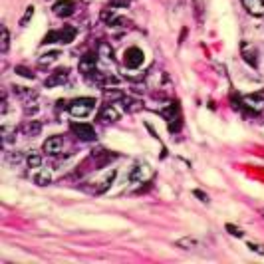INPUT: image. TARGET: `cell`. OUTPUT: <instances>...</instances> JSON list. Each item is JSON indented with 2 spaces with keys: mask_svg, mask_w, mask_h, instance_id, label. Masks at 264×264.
Here are the masks:
<instances>
[{
  "mask_svg": "<svg viewBox=\"0 0 264 264\" xmlns=\"http://www.w3.org/2000/svg\"><path fill=\"white\" fill-rule=\"evenodd\" d=\"M94 107H96V99L94 98H78L68 103V109H70V113L74 117H86V115H90L94 111Z\"/></svg>",
  "mask_w": 264,
  "mask_h": 264,
  "instance_id": "1",
  "label": "cell"
},
{
  "mask_svg": "<svg viewBox=\"0 0 264 264\" xmlns=\"http://www.w3.org/2000/svg\"><path fill=\"white\" fill-rule=\"evenodd\" d=\"M76 34H78L76 28H72V26H64L62 30H56V32L48 34V36L44 38L42 44H54V42H58V44H70V42H74Z\"/></svg>",
  "mask_w": 264,
  "mask_h": 264,
  "instance_id": "2",
  "label": "cell"
},
{
  "mask_svg": "<svg viewBox=\"0 0 264 264\" xmlns=\"http://www.w3.org/2000/svg\"><path fill=\"white\" fill-rule=\"evenodd\" d=\"M151 175H153V169L147 165V163H143V161L135 163L133 169L129 171V179H131L133 183H145V181L151 179Z\"/></svg>",
  "mask_w": 264,
  "mask_h": 264,
  "instance_id": "3",
  "label": "cell"
},
{
  "mask_svg": "<svg viewBox=\"0 0 264 264\" xmlns=\"http://www.w3.org/2000/svg\"><path fill=\"white\" fill-rule=\"evenodd\" d=\"M143 60H145V54L139 48H127L125 54H123V64H125V68H129V70H137V68L143 64Z\"/></svg>",
  "mask_w": 264,
  "mask_h": 264,
  "instance_id": "4",
  "label": "cell"
},
{
  "mask_svg": "<svg viewBox=\"0 0 264 264\" xmlns=\"http://www.w3.org/2000/svg\"><path fill=\"white\" fill-rule=\"evenodd\" d=\"M242 103H244V105H246L250 111H254V113H260V111H264V92H256V94L244 96Z\"/></svg>",
  "mask_w": 264,
  "mask_h": 264,
  "instance_id": "5",
  "label": "cell"
},
{
  "mask_svg": "<svg viewBox=\"0 0 264 264\" xmlns=\"http://www.w3.org/2000/svg\"><path fill=\"white\" fill-rule=\"evenodd\" d=\"M42 149H44V153H48V155H58V153H62V149H64V139H62L60 135H52V137H48V139L44 141Z\"/></svg>",
  "mask_w": 264,
  "mask_h": 264,
  "instance_id": "6",
  "label": "cell"
},
{
  "mask_svg": "<svg viewBox=\"0 0 264 264\" xmlns=\"http://www.w3.org/2000/svg\"><path fill=\"white\" fill-rule=\"evenodd\" d=\"M72 131L76 133L80 139H84V141H94L98 135H96V129L92 127V125H88V123H78V121H74L72 123Z\"/></svg>",
  "mask_w": 264,
  "mask_h": 264,
  "instance_id": "7",
  "label": "cell"
},
{
  "mask_svg": "<svg viewBox=\"0 0 264 264\" xmlns=\"http://www.w3.org/2000/svg\"><path fill=\"white\" fill-rule=\"evenodd\" d=\"M52 10H54V14H56L58 18H68V16L74 14L76 4H74L72 0H58V2L52 6Z\"/></svg>",
  "mask_w": 264,
  "mask_h": 264,
  "instance_id": "8",
  "label": "cell"
},
{
  "mask_svg": "<svg viewBox=\"0 0 264 264\" xmlns=\"http://www.w3.org/2000/svg\"><path fill=\"white\" fill-rule=\"evenodd\" d=\"M240 2H242L244 10H246L250 16H254V18L264 16V0H240Z\"/></svg>",
  "mask_w": 264,
  "mask_h": 264,
  "instance_id": "9",
  "label": "cell"
},
{
  "mask_svg": "<svg viewBox=\"0 0 264 264\" xmlns=\"http://www.w3.org/2000/svg\"><path fill=\"white\" fill-rule=\"evenodd\" d=\"M68 82V70H56L54 74H50L48 78H46V88H56V86H64Z\"/></svg>",
  "mask_w": 264,
  "mask_h": 264,
  "instance_id": "10",
  "label": "cell"
},
{
  "mask_svg": "<svg viewBox=\"0 0 264 264\" xmlns=\"http://www.w3.org/2000/svg\"><path fill=\"white\" fill-rule=\"evenodd\" d=\"M96 64H98L96 54H86V56L80 60V72H82L84 76H92V74H96Z\"/></svg>",
  "mask_w": 264,
  "mask_h": 264,
  "instance_id": "11",
  "label": "cell"
},
{
  "mask_svg": "<svg viewBox=\"0 0 264 264\" xmlns=\"http://www.w3.org/2000/svg\"><path fill=\"white\" fill-rule=\"evenodd\" d=\"M98 117L99 121H103V123H113V121L119 119V111H117L115 105H103Z\"/></svg>",
  "mask_w": 264,
  "mask_h": 264,
  "instance_id": "12",
  "label": "cell"
},
{
  "mask_svg": "<svg viewBox=\"0 0 264 264\" xmlns=\"http://www.w3.org/2000/svg\"><path fill=\"white\" fill-rule=\"evenodd\" d=\"M240 52H242V58L250 64V66L256 68V64H258V60H256V52L250 48V44H246V42H242L240 44Z\"/></svg>",
  "mask_w": 264,
  "mask_h": 264,
  "instance_id": "13",
  "label": "cell"
},
{
  "mask_svg": "<svg viewBox=\"0 0 264 264\" xmlns=\"http://www.w3.org/2000/svg\"><path fill=\"white\" fill-rule=\"evenodd\" d=\"M34 183L40 185V187L50 185V183H52V173H50L48 169H40V171L34 175Z\"/></svg>",
  "mask_w": 264,
  "mask_h": 264,
  "instance_id": "14",
  "label": "cell"
},
{
  "mask_svg": "<svg viewBox=\"0 0 264 264\" xmlns=\"http://www.w3.org/2000/svg\"><path fill=\"white\" fill-rule=\"evenodd\" d=\"M98 58L105 60V62H113V50L107 42H101L98 46Z\"/></svg>",
  "mask_w": 264,
  "mask_h": 264,
  "instance_id": "15",
  "label": "cell"
},
{
  "mask_svg": "<svg viewBox=\"0 0 264 264\" xmlns=\"http://www.w3.org/2000/svg\"><path fill=\"white\" fill-rule=\"evenodd\" d=\"M177 246L185 248V250H193V248H199V240L197 238H191V236H183V238L177 240Z\"/></svg>",
  "mask_w": 264,
  "mask_h": 264,
  "instance_id": "16",
  "label": "cell"
},
{
  "mask_svg": "<svg viewBox=\"0 0 264 264\" xmlns=\"http://www.w3.org/2000/svg\"><path fill=\"white\" fill-rule=\"evenodd\" d=\"M0 34H2V40H0V52L6 54L8 48H10V32H8L6 26H2V28H0Z\"/></svg>",
  "mask_w": 264,
  "mask_h": 264,
  "instance_id": "17",
  "label": "cell"
},
{
  "mask_svg": "<svg viewBox=\"0 0 264 264\" xmlns=\"http://www.w3.org/2000/svg\"><path fill=\"white\" fill-rule=\"evenodd\" d=\"M26 163H28V167H30V169H40V165H42V155H40V153H36V151L28 153V157H26Z\"/></svg>",
  "mask_w": 264,
  "mask_h": 264,
  "instance_id": "18",
  "label": "cell"
},
{
  "mask_svg": "<svg viewBox=\"0 0 264 264\" xmlns=\"http://www.w3.org/2000/svg\"><path fill=\"white\" fill-rule=\"evenodd\" d=\"M40 129H42V125H40V121H28L24 127H22V131L26 133V135H38L40 133Z\"/></svg>",
  "mask_w": 264,
  "mask_h": 264,
  "instance_id": "19",
  "label": "cell"
},
{
  "mask_svg": "<svg viewBox=\"0 0 264 264\" xmlns=\"http://www.w3.org/2000/svg\"><path fill=\"white\" fill-rule=\"evenodd\" d=\"M60 58V52H50V54H44L40 58V66H48V64H54L56 60Z\"/></svg>",
  "mask_w": 264,
  "mask_h": 264,
  "instance_id": "20",
  "label": "cell"
},
{
  "mask_svg": "<svg viewBox=\"0 0 264 264\" xmlns=\"http://www.w3.org/2000/svg\"><path fill=\"white\" fill-rule=\"evenodd\" d=\"M34 10H36V8H34L32 4H30V6H28V8H26V12H24V16H22V18H20V26H26V24H28V22H30V20H32V16H34Z\"/></svg>",
  "mask_w": 264,
  "mask_h": 264,
  "instance_id": "21",
  "label": "cell"
},
{
  "mask_svg": "<svg viewBox=\"0 0 264 264\" xmlns=\"http://www.w3.org/2000/svg\"><path fill=\"white\" fill-rule=\"evenodd\" d=\"M248 248H250L252 252H256V254L264 256V244H260V242H248Z\"/></svg>",
  "mask_w": 264,
  "mask_h": 264,
  "instance_id": "22",
  "label": "cell"
},
{
  "mask_svg": "<svg viewBox=\"0 0 264 264\" xmlns=\"http://www.w3.org/2000/svg\"><path fill=\"white\" fill-rule=\"evenodd\" d=\"M38 109H40V107H38V103H36V101H28V103H26V107H24V113H26V115H34Z\"/></svg>",
  "mask_w": 264,
  "mask_h": 264,
  "instance_id": "23",
  "label": "cell"
},
{
  "mask_svg": "<svg viewBox=\"0 0 264 264\" xmlns=\"http://www.w3.org/2000/svg\"><path fill=\"white\" fill-rule=\"evenodd\" d=\"M227 231L231 232L232 236H238V238H242V236H244V232L240 231V229H236L234 225H227Z\"/></svg>",
  "mask_w": 264,
  "mask_h": 264,
  "instance_id": "24",
  "label": "cell"
},
{
  "mask_svg": "<svg viewBox=\"0 0 264 264\" xmlns=\"http://www.w3.org/2000/svg\"><path fill=\"white\" fill-rule=\"evenodd\" d=\"M16 72H18V74H22L24 78H30V80H34V74H32V72H28L26 68L18 66V68H16Z\"/></svg>",
  "mask_w": 264,
  "mask_h": 264,
  "instance_id": "25",
  "label": "cell"
},
{
  "mask_svg": "<svg viewBox=\"0 0 264 264\" xmlns=\"http://www.w3.org/2000/svg\"><path fill=\"white\" fill-rule=\"evenodd\" d=\"M193 195H195V197H199V199H201V201H203V203H209V197H207V195H205V193H201V191H195V193H193Z\"/></svg>",
  "mask_w": 264,
  "mask_h": 264,
  "instance_id": "26",
  "label": "cell"
},
{
  "mask_svg": "<svg viewBox=\"0 0 264 264\" xmlns=\"http://www.w3.org/2000/svg\"><path fill=\"white\" fill-rule=\"evenodd\" d=\"M111 4H113V6H127L129 0H111Z\"/></svg>",
  "mask_w": 264,
  "mask_h": 264,
  "instance_id": "27",
  "label": "cell"
}]
</instances>
